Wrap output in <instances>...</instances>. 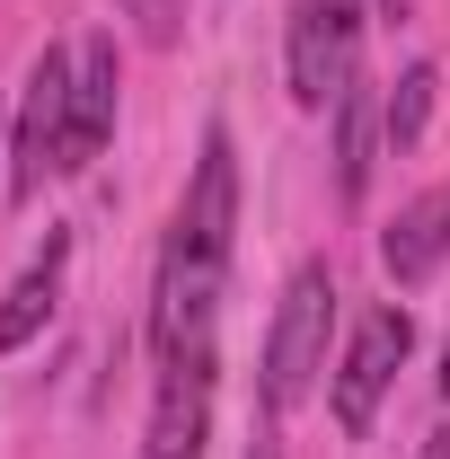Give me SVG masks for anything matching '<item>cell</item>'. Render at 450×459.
Masks as SVG:
<instances>
[{"label":"cell","mask_w":450,"mask_h":459,"mask_svg":"<svg viewBox=\"0 0 450 459\" xmlns=\"http://www.w3.org/2000/svg\"><path fill=\"white\" fill-rule=\"evenodd\" d=\"M327 327H336V274L327 265H300L274 300V327H265V406H300L327 371Z\"/></svg>","instance_id":"cell-1"},{"label":"cell","mask_w":450,"mask_h":459,"mask_svg":"<svg viewBox=\"0 0 450 459\" xmlns=\"http://www.w3.org/2000/svg\"><path fill=\"white\" fill-rule=\"evenodd\" d=\"M327 115H336V195H344V204H362V186H371V142H380V115H371V98H362V89H344Z\"/></svg>","instance_id":"cell-9"},{"label":"cell","mask_w":450,"mask_h":459,"mask_svg":"<svg viewBox=\"0 0 450 459\" xmlns=\"http://www.w3.org/2000/svg\"><path fill=\"white\" fill-rule=\"evenodd\" d=\"M203 442H212V353L160 371V406H151L142 459H203Z\"/></svg>","instance_id":"cell-5"},{"label":"cell","mask_w":450,"mask_h":459,"mask_svg":"<svg viewBox=\"0 0 450 459\" xmlns=\"http://www.w3.org/2000/svg\"><path fill=\"white\" fill-rule=\"evenodd\" d=\"M71 62L62 45H45V54L27 62V89H18V124H9V195L27 204L45 177H62V160H71Z\"/></svg>","instance_id":"cell-2"},{"label":"cell","mask_w":450,"mask_h":459,"mask_svg":"<svg viewBox=\"0 0 450 459\" xmlns=\"http://www.w3.org/2000/svg\"><path fill=\"white\" fill-rule=\"evenodd\" d=\"M115 133V36H89L71 62V160L62 169H89Z\"/></svg>","instance_id":"cell-7"},{"label":"cell","mask_w":450,"mask_h":459,"mask_svg":"<svg viewBox=\"0 0 450 459\" xmlns=\"http://www.w3.org/2000/svg\"><path fill=\"white\" fill-rule=\"evenodd\" d=\"M291 98L300 107H336L353 89V62H362V0H291Z\"/></svg>","instance_id":"cell-3"},{"label":"cell","mask_w":450,"mask_h":459,"mask_svg":"<svg viewBox=\"0 0 450 459\" xmlns=\"http://www.w3.org/2000/svg\"><path fill=\"white\" fill-rule=\"evenodd\" d=\"M380 18H406V0H380Z\"/></svg>","instance_id":"cell-13"},{"label":"cell","mask_w":450,"mask_h":459,"mask_svg":"<svg viewBox=\"0 0 450 459\" xmlns=\"http://www.w3.org/2000/svg\"><path fill=\"white\" fill-rule=\"evenodd\" d=\"M247 459H282V451H274V442H256V451H247Z\"/></svg>","instance_id":"cell-14"},{"label":"cell","mask_w":450,"mask_h":459,"mask_svg":"<svg viewBox=\"0 0 450 459\" xmlns=\"http://www.w3.org/2000/svg\"><path fill=\"white\" fill-rule=\"evenodd\" d=\"M433 89H442L433 62H406V71H397L389 107H380V142H389V151H415V142H424V124H433Z\"/></svg>","instance_id":"cell-10"},{"label":"cell","mask_w":450,"mask_h":459,"mask_svg":"<svg viewBox=\"0 0 450 459\" xmlns=\"http://www.w3.org/2000/svg\"><path fill=\"white\" fill-rule=\"evenodd\" d=\"M442 398H450V344H442Z\"/></svg>","instance_id":"cell-15"},{"label":"cell","mask_w":450,"mask_h":459,"mask_svg":"<svg viewBox=\"0 0 450 459\" xmlns=\"http://www.w3.org/2000/svg\"><path fill=\"white\" fill-rule=\"evenodd\" d=\"M124 9L142 18V36H160V45L177 36V0H124Z\"/></svg>","instance_id":"cell-11"},{"label":"cell","mask_w":450,"mask_h":459,"mask_svg":"<svg viewBox=\"0 0 450 459\" xmlns=\"http://www.w3.org/2000/svg\"><path fill=\"white\" fill-rule=\"evenodd\" d=\"M415 459H450V433H424V451Z\"/></svg>","instance_id":"cell-12"},{"label":"cell","mask_w":450,"mask_h":459,"mask_svg":"<svg viewBox=\"0 0 450 459\" xmlns=\"http://www.w3.org/2000/svg\"><path fill=\"white\" fill-rule=\"evenodd\" d=\"M415 353V318L406 309H371L362 327H353V344H344V362L327 371V406H336V424L344 433H371V415H380V398H389V380H397V362Z\"/></svg>","instance_id":"cell-4"},{"label":"cell","mask_w":450,"mask_h":459,"mask_svg":"<svg viewBox=\"0 0 450 459\" xmlns=\"http://www.w3.org/2000/svg\"><path fill=\"white\" fill-rule=\"evenodd\" d=\"M442 256H450V186H424L380 230V265H389V283H424V274H442Z\"/></svg>","instance_id":"cell-6"},{"label":"cell","mask_w":450,"mask_h":459,"mask_svg":"<svg viewBox=\"0 0 450 459\" xmlns=\"http://www.w3.org/2000/svg\"><path fill=\"white\" fill-rule=\"evenodd\" d=\"M62 265H71V238H45V256L9 283V300H0V353H18V344H36L45 327H54V309H62Z\"/></svg>","instance_id":"cell-8"}]
</instances>
